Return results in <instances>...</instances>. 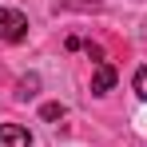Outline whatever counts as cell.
<instances>
[{
  "label": "cell",
  "instance_id": "3",
  "mask_svg": "<svg viewBox=\"0 0 147 147\" xmlns=\"http://www.w3.org/2000/svg\"><path fill=\"white\" fill-rule=\"evenodd\" d=\"M0 147H32V135L20 123H4L0 127Z\"/></svg>",
  "mask_w": 147,
  "mask_h": 147
},
{
  "label": "cell",
  "instance_id": "5",
  "mask_svg": "<svg viewBox=\"0 0 147 147\" xmlns=\"http://www.w3.org/2000/svg\"><path fill=\"white\" fill-rule=\"evenodd\" d=\"M40 115H44V119H64V115H68V107H64V103H44V107H40Z\"/></svg>",
  "mask_w": 147,
  "mask_h": 147
},
{
  "label": "cell",
  "instance_id": "6",
  "mask_svg": "<svg viewBox=\"0 0 147 147\" xmlns=\"http://www.w3.org/2000/svg\"><path fill=\"white\" fill-rule=\"evenodd\" d=\"M131 88H135V96H139V99H147V68H139V72H135Z\"/></svg>",
  "mask_w": 147,
  "mask_h": 147
},
{
  "label": "cell",
  "instance_id": "7",
  "mask_svg": "<svg viewBox=\"0 0 147 147\" xmlns=\"http://www.w3.org/2000/svg\"><path fill=\"white\" fill-rule=\"evenodd\" d=\"M64 48H68V52H80V48H84V40H80V36H68V44H64Z\"/></svg>",
  "mask_w": 147,
  "mask_h": 147
},
{
  "label": "cell",
  "instance_id": "4",
  "mask_svg": "<svg viewBox=\"0 0 147 147\" xmlns=\"http://www.w3.org/2000/svg\"><path fill=\"white\" fill-rule=\"evenodd\" d=\"M36 92H40V76H36V72H28L24 80L16 84V99H32Z\"/></svg>",
  "mask_w": 147,
  "mask_h": 147
},
{
  "label": "cell",
  "instance_id": "2",
  "mask_svg": "<svg viewBox=\"0 0 147 147\" xmlns=\"http://www.w3.org/2000/svg\"><path fill=\"white\" fill-rule=\"evenodd\" d=\"M115 68L111 64H96V76H92V96H107L111 88H115Z\"/></svg>",
  "mask_w": 147,
  "mask_h": 147
},
{
  "label": "cell",
  "instance_id": "1",
  "mask_svg": "<svg viewBox=\"0 0 147 147\" xmlns=\"http://www.w3.org/2000/svg\"><path fill=\"white\" fill-rule=\"evenodd\" d=\"M28 36V16L20 8H0V40L4 44H16Z\"/></svg>",
  "mask_w": 147,
  "mask_h": 147
}]
</instances>
